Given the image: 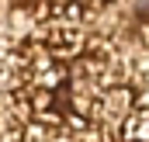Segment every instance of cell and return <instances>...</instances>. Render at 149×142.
Instances as JSON below:
<instances>
[{"mask_svg": "<svg viewBox=\"0 0 149 142\" xmlns=\"http://www.w3.org/2000/svg\"><path fill=\"white\" fill-rule=\"evenodd\" d=\"M118 142H146V111H128L118 121Z\"/></svg>", "mask_w": 149, "mask_h": 142, "instance_id": "6da1fadb", "label": "cell"}]
</instances>
